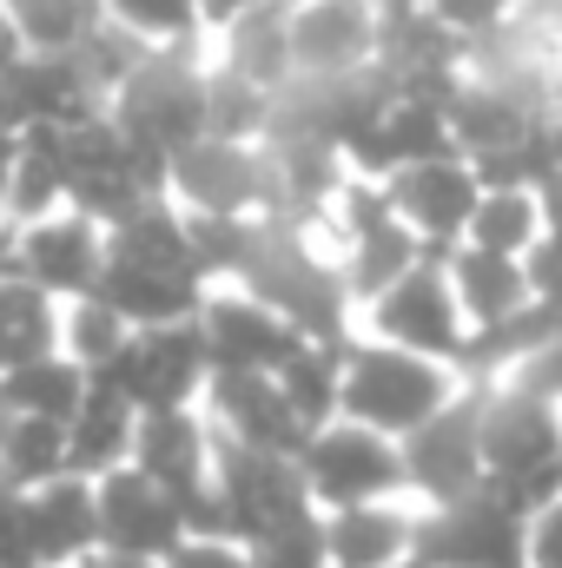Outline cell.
Returning a JSON list of instances; mask_svg holds the SVG:
<instances>
[{"instance_id":"obj_1","label":"cell","mask_w":562,"mask_h":568,"mask_svg":"<svg viewBox=\"0 0 562 568\" xmlns=\"http://www.w3.org/2000/svg\"><path fill=\"white\" fill-rule=\"evenodd\" d=\"M483 489L523 523L562 496V410L550 397L483 384Z\"/></svg>"},{"instance_id":"obj_2","label":"cell","mask_w":562,"mask_h":568,"mask_svg":"<svg viewBox=\"0 0 562 568\" xmlns=\"http://www.w3.org/2000/svg\"><path fill=\"white\" fill-rule=\"evenodd\" d=\"M463 390V377L436 357L398 351L384 337H351L344 344V384H338V417L364 424L378 436H411L418 424H430L450 397Z\"/></svg>"},{"instance_id":"obj_3","label":"cell","mask_w":562,"mask_h":568,"mask_svg":"<svg viewBox=\"0 0 562 568\" xmlns=\"http://www.w3.org/2000/svg\"><path fill=\"white\" fill-rule=\"evenodd\" d=\"M60 133V165H67V205L93 225H120L133 219L140 205L165 199V159L133 145L113 113H87L73 126H53Z\"/></svg>"},{"instance_id":"obj_4","label":"cell","mask_w":562,"mask_h":568,"mask_svg":"<svg viewBox=\"0 0 562 568\" xmlns=\"http://www.w3.org/2000/svg\"><path fill=\"white\" fill-rule=\"evenodd\" d=\"M239 291H252L259 304H272L298 337H351V291L338 258H318L311 239L298 225H259L252 265L239 272Z\"/></svg>"},{"instance_id":"obj_5","label":"cell","mask_w":562,"mask_h":568,"mask_svg":"<svg viewBox=\"0 0 562 568\" xmlns=\"http://www.w3.org/2000/svg\"><path fill=\"white\" fill-rule=\"evenodd\" d=\"M107 113H113V126L127 140L159 152V159L192 145L205 133V60H199V47H152L120 80Z\"/></svg>"},{"instance_id":"obj_6","label":"cell","mask_w":562,"mask_h":568,"mask_svg":"<svg viewBox=\"0 0 562 568\" xmlns=\"http://www.w3.org/2000/svg\"><path fill=\"white\" fill-rule=\"evenodd\" d=\"M212 496L225 509V542H239V549L265 542L272 529L298 523V516H311V496H304V476L291 456L245 449L219 429H212Z\"/></svg>"},{"instance_id":"obj_7","label":"cell","mask_w":562,"mask_h":568,"mask_svg":"<svg viewBox=\"0 0 562 568\" xmlns=\"http://www.w3.org/2000/svg\"><path fill=\"white\" fill-rule=\"evenodd\" d=\"M298 476H304V496L311 509H351V503H391L404 489V456L391 436L364 424H318L304 436V449L291 456Z\"/></svg>"},{"instance_id":"obj_8","label":"cell","mask_w":562,"mask_h":568,"mask_svg":"<svg viewBox=\"0 0 562 568\" xmlns=\"http://www.w3.org/2000/svg\"><path fill=\"white\" fill-rule=\"evenodd\" d=\"M212 377V351H205V331L199 317L185 324H152V331H133L107 371H93V384L120 390L133 410H179L205 390Z\"/></svg>"},{"instance_id":"obj_9","label":"cell","mask_w":562,"mask_h":568,"mask_svg":"<svg viewBox=\"0 0 562 568\" xmlns=\"http://www.w3.org/2000/svg\"><path fill=\"white\" fill-rule=\"evenodd\" d=\"M404 456V489H418L430 509L463 503L483 489V384H463L430 424L398 436Z\"/></svg>"},{"instance_id":"obj_10","label":"cell","mask_w":562,"mask_h":568,"mask_svg":"<svg viewBox=\"0 0 562 568\" xmlns=\"http://www.w3.org/2000/svg\"><path fill=\"white\" fill-rule=\"evenodd\" d=\"M411 556L423 568H523L530 562V523L516 509H503L490 489H476L463 503L418 516Z\"/></svg>"},{"instance_id":"obj_11","label":"cell","mask_w":562,"mask_h":568,"mask_svg":"<svg viewBox=\"0 0 562 568\" xmlns=\"http://www.w3.org/2000/svg\"><path fill=\"white\" fill-rule=\"evenodd\" d=\"M265 145L212 140L199 133L165 159V199L185 212H219V219H265Z\"/></svg>"},{"instance_id":"obj_12","label":"cell","mask_w":562,"mask_h":568,"mask_svg":"<svg viewBox=\"0 0 562 568\" xmlns=\"http://www.w3.org/2000/svg\"><path fill=\"white\" fill-rule=\"evenodd\" d=\"M364 311H371V337H384L398 351H418V357H436V364H456V351L470 337V324L456 311V291H450L436 258L411 265L391 291H378Z\"/></svg>"},{"instance_id":"obj_13","label":"cell","mask_w":562,"mask_h":568,"mask_svg":"<svg viewBox=\"0 0 562 568\" xmlns=\"http://www.w3.org/2000/svg\"><path fill=\"white\" fill-rule=\"evenodd\" d=\"M384 199H391L398 225H411V232L423 239V252H430V258H450V245H463V225H470V212H476L483 185H476L470 159H463V152H450V159L398 165V172L384 179Z\"/></svg>"},{"instance_id":"obj_14","label":"cell","mask_w":562,"mask_h":568,"mask_svg":"<svg viewBox=\"0 0 562 568\" xmlns=\"http://www.w3.org/2000/svg\"><path fill=\"white\" fill-rule=\"evenodd\" d=\"M13 272L27 284H40L53 304H73V297H93V284L107 272V225L80 219L73 205L20 225L13 239Z\"/></svg>"},{"instance_id":"obj_15","label":"cell","mask_w":562,"mask_h":568,"mask_svg":"<svg viewBox=\"0 0 562 568\" xmlns=\"http://www.w3.org/2000/svg\"><path fill=\"white\" fill-rule=\"evenodd\" d=\"M93 509H100V549L165 562V556L185 542V509H179L152 476H140L133 463L93 476Z\"/></svg>"},{"instance_id":"obj_16","label":"cell","mask_w":562,"mask_h":568,"mask_svg":"<svg viewBox=\"0 0 562 568\" xmlns=\"http://www.w3.org/2000/svg\"><path fill=\"white\" fill-rule=\"evenodd\" d=\"M199 397L212 404V417H205V424L219 429V436H232V443H245V449L298 456V449H304V436H311V424L284 404V390L265 377V371H212Z\"/></svg>"},{"instance_id":"obj_17","label":"cell","mask_w":562,"mask_h":568,"mask_svg":"<svg viewBox=\"0 0 562 568\" xmlns=\"http://www.w3.org/2000/svg\"><path fill=\"white\" fill-rule=\"evenodd\" d=\"M199 331H205L212 371H265L272 377L284 357L304 344L272 304H259L252 291H219V284L199 304Z\"/></svg>"},{"instance_id":"obj_18","label":"cell","mask_w":562,"mask_h":568,"mask_svg":"<svg viewBox=\"0 0 562 568\" xmlns=\"http://www.w3.org/2000/svg\"><path fill=\"white\" fill-rule=\"evenodd\" d=\"M378 53L371 0H291V73H358Z\"/></svg>"},{"instance_id":"obj_19","label":"cell","mask_w":562,"mask_h":568,"mask_svg":"<svg viewBox=\"0 0 562 568\" xmlns=\"http://www.w3.org/2000/svg\"><path fill=\"white\" fill-rule=\"evenodd\" d=\"M0 87H7L20 126H73L87 113H107V100L93 93V80L80 73L73 53H33V47H20L0 67Z\"/></svg>"},{"instance_id":"obj_20","label":"cell","mask_w":562,"mask_h":568,"mask_svg":"<svg viewBox=\"0 0 562 568\" xmlns=\"http://www.w3.org/2000/svg\"><path fill=\"white\" fill-rule=\"evenodd\" d=\"M20 516H27L33 568H73L100 549V509L87 476H53L40 489H20Z\"/></svg>"},{"instance_id":"obj_21","label":"cell","mask_w":562,"mask_h":568,"mask_svg":"<svg viewBox=\"0 0 562 568\" xmlns=\"http://www.w3.org/2000/svg\"><path fill=\"white\" fill-rule=\"evenodd\" d=\"M324 523V562L331 568H391L411 556L418 516L391 503H351V509H318Z\"/></svg>"},{"instance_id":"obj_22","label":"cell","mask_w":562,"mask_h":568,"mask_svg":"<svg viewBox=\"0 0 562 568\" xmlns=\"http://www.w3.org/2000/svg\"><path fill=\"white\" fill-rule=\"evenodd\" d=\"M443 278L456 291V311L470 331L483 324H503L530 304V278H523V258H503V252H483V245H450L443 258Z\"/></svg>"},{"instance_id":"obj_23","label":"cell","mask_w":562,"mask_h":568,"mask_svg":"<svg viewBox=\"0 0 562 568\" xmlns=\"http://www.w3.org/2000/svg\"><path fill=\"white\" fill-rule=\"evenodd\" d=\"M205 291H212V284L172 278V272H145V265H127V258H107V272H100V284H93V297H100V304H113L133 331L199 317Z\"/></svg>"},{"instance_id":"obj_24","label":"cell","mask_w":562,"mask_h":568,"mask_svg":"<svg viewBox=\"0 0 562 568\" xmlns=\"http://www.w3.org/2000/svg\"><path fill=\"white\" fill-rule=\"evenodd\" d=\"M219 40H225V60L219 67L245 73L252 87L279 93L284 80H291V0H245L219 27Z\"/></svg>"},{"instance_id":"obj_25","label":"cell","mask_w":562,"mask_h":568,"mask_svg":"<svg viewBox=\"0 0 562 568\" xmlns=\"http://www.w3.org/2000/svg\"><path fill=\"white\" fill-rule=\"evenodd\" d=\"M133 424H140V410L120 390H107V384L87 377V397L67 417V476H87L93 483V476L120 469L133 456Z\"/></svg>"},{"instance_id":"obj_26","label":"cell","mask_w":562,"mask_h":568,"mask_svg":"<svg viewBox=\"0 0 562 568\" xmlns=\"http://www.w3.org/2000/svg\"><path fill=\"white\" fill-rule=\"evenodd\" d=\"M443 120H450V140L463 159H476V152H496V145H516L543 113L536 106H523L516 93H503V87H490V80H476V73H463V87L450 93V106H443Z\"/></svg>"},{"instance_id":"obj_27","label":"cell","mask_w":562,"mask_h":568,"mask_svg":"<svg viewBox=\"0 0 562 568\" xmlns=\"http://www.w3.org/2000/svg\"><path fill=\"white\" fill-rule=\"evenodd\" d=\"M60 205H67L60 133H53V126H20L7 185H0V212H7L13 225H33V219H47V212H60Z\"/></svg>"},{"instance_id":"obj_28","label":"cell","mask_w":562,"mask_h":568,"mask_svg":"<svg viewBox=\"0 0 562 568\" xmlns=\"http://www.w3.org/2000/svg\"><path fill=\"white\" fill-rule=\"evenodd\" d=\"M107 258H127V265H145V272H172V278H199V265H192V232H185V212H179L172 199H152L133 219H120V225L107 232Z\"/></svg>"},{"instance_id":"obj_29","label":"cell","mask_w":562,"mask_h":568,"mask_svg":"<svg viewBox=\"0 0 562 568\" xmlns=\"http://www.w3.org/2000/svg\"><path fill=\"white\" fill-rule=\"evenodd\" d=\"M430 252H423V239L411 225H398V219H384L378 232H358V239H344V258H338V272H344V291H351V304L364 311L378 291H391V284L404 278L411 265H423ZM443 265V258H436Z\"/></svg>"},{"instance_id":"obj_30","label":"cell","mask_w":562,"mask_h":568,"mask_svg":"<svg viewBox=\"0 0 562 568\" xmlns=\"http://www.w3.org/2000/svg\"><path fill=\"white\" fill-rule=\"evenodd\" d=\"M80 397H87V371L73 357H60V351L0 371V417H53V424H67L80 410Z\"/></svg>"},{"instance_id":"obj_31","label":"cell","mask_w":562,"mask_h":568,"mask_svg":"<svg viewBox=\"0 0 562 568\" xmlns=\"http://www.w3.org/2000/svg\"><path fill=\"white\" fill-rule=\"evenodd\" d=\"M344 344L351 337H304L291 357H284L279 371H272V384L284 390V404L304 417V424H331L338 417V384H344Z\"/></svg>"},{"instance_id":"obj_32","label":"cell","mask_w":562,"mask_h":568,"mask_svg":"<svg viewBox=\"0 0 562 568\" xmlns=\"http://www.w3.org/2000/svg\"><path fill=\"white\" fill-rule=\"evenodd\" d=\"M47 351H60V304L20 272H0V371L33 364Z\"/></svg>"},{"instance_id":"obj_33","label":"cell","mask_w":562,"mask_h":568,"mask_svg":"<svg viewBox=\"0 0 562 568\" xmlns=\"http://www.w3.org/2000/svg\"><path fill=\"white\" fill-rule=\"evenodd\" d=\"M53 476H67V424L7 417V429H0V483L7 489H40Z\"/></svg>"},{"instance_id":"obj_34","label":"cell","mask_w":562,"mask_h":568,"mask_svg":"<svg viewBox=\"0 0 562 568\" xmlns=\"http://www.w3.org/2000/svg\"><path fill=\"white\" fill-rule=\"evenodd\" d=\"M0 13L13 20L20 47H33V53H67V47H80V40L107 20V0H0Z\"/></svg>"},{"instance_id":"obj_35","label":"cell","mask_w":562,"mask_h":568,"mask_svg":"<svg viewBox=\"0 0 562 568\" xmlns=\"http://www.w3.org/2000/svg\"><path fill=\"white\" fill-rule=\"evenodd\" d=\"M536 239H543V212H536V192H523V185L483 192L470 225H463V245H483V252H503V258H523Z\"/></svg>"},{"instance_id":"obj_36","label":"cell","mask_w":562,"mask_h":568,"mask_svg":"<svg viewBox=\"0 0 562 568\" xmlns=\"http://www.w3.org/2000/svg\"><path fill=\"white\" fill-rule=\"evenodd\" d=\"M265 120H272V93L252 87L245 73L232 67H205V133L212 140H265Z\"/></svg>"},{"instance_id":"obj_37","label":"cell","mask_w":562,"mask_h":568,"mask_svg":"<svg viewBox=\"0 0 562 568\" xmlns=\"http://www.w3.org/2000/svg\"><path fill=\"white\" fill-rule=\"evenodd\" d=\"M127 337H133V324H127L113 304H100V297H73V304H60V357H73L87 377L107 371L113 351H120Z\"/></svg>"},{"instance_id":"obj_38","label":"cell","mask_w":562,"mask_h":568,"mask_svg":"<svg viewBox=\"0 0 562 568\" xmlns=\"http://www.w3.org/2000/svg\"><path fill=\"white\" fill-rule=\"evenodd\" d=\"M107 20L140 33L145 47H199L205 40L199 0H107Z\"/></svg>"},{"instance_id":"obj_39","label":"cell","mask_w":562,"mask_h":568,"mask_svg":"<svg viewBox=\"0 0 562 568\" xmlns=\"http://www.w3.org/2000/svg\"><path fill=\"white\" fill-rule=\"evenodd\" d=\"M67 53L80 60V73L93 80V93H100V100H113V93H120V80H127V73L140 67L152 47H145L140 33H127L120 20H100V27H93V33H87L80 47H67Z\"/></svg>"},{"instance_id":"obj_40","label":"cell","mask_w":562,"mask_h":568,"mask_svg":"<svg viewBox=\"0 0 562 568\" xmlns=\"http://www.w3.org/2000/svg\"><path fill=\"white\" fill-rule=\"evenodd\" d=\"M245 556H252V568H324V523H318V509L298 516V523H284V529H272Z\"/></svg>"},{"instance_id":"obj_41","label":"cell","mask_w":562,"mask_h":568,"mask_svg":"<svg viewBox=\"0 0 562 568\" xmlns=\"http://www.w3.org/2000/svg\"><path fill=\"white\" fill-rule=\"evenodd\" d=\"M430 13H436L443 27H456L463 40H483V33H496V27L516 13V0H430Z\"/></svg>"},{"instance_id":"obj_42","label":"cell","mask_w":562,"mask_h":568,"mask_svg":"<svg viewBox=\"0 0 562 568\" xmlns=\"http://www.w3.org/2000/svg\"><path fill=\"white\" fill-rule=\"evenodd\" d=\"M523 278H530V297L536 304H556L562 311V239H536L523 252Z\"/></svg>"},{"instance_id":"obj_43","label":"cell","mask_w":562,"mask_h":568,"mask_svg":"<svg viewBox=\"0 0 562 568\" xmlns=\"http://www.w3.org/2000/svg\"><path fill=\"white\" fill-rule=\"evenodd\" d=\"M165 568H252V556L239 549V542H212V536H185L172 556H165Z\"/></svg>"},{"instance_id":"obj_44","label":"cell","mask_w":562,"mask_h":568,"mask_svg":"<svg viewBox=\"0 0 562 568\" xmlns=\"http://www.w3.org/2000/svg\"><path fill=\"white\" fill-rule=\"evenodd\" d=\"M523 568H562V503L530 516V562Z\"/></svg>"},{"instance_id":"obj_45","label":"cell","mask_w":562,"mask_h":568,"mask_svg":"<svg viewBox=\"0 0 562 568\" xmlns=\"http://www.w3.org/2000/svg\"><path fill=\"white\" fill-rule=\"evenodd\" d=\"M536 212H543V239H562V172L536 185Z\"/></svg>"},{"instance_id":"obj_46","label":"cell","mask_w":562,"mask_h":568,"mask_svg":"<svg viewBox=\"0 0 562 568\" xmlns=\"http://www.w3.org/2000/svg\"><path fill=\"white\" fill-rule=\"evenodd\" d=\"M73 568H165V562H145V556H120V549H93V556H80Z\"/></svg>"},{"instance_id":"obj_47","label":"cell","mask_w":562,"mask_h":568,"mask_svg":"<svg viewBox=\"0 0 562 568\" xmlns=\"http://www.w3.org/2000/svg\"><path fill=\"white\" fill-rule=\"evenodd\" d=\"M239 7H245V0H199V20H205V33H219V27H225Z\"/></svg>"},{"instance_id":"obj_48","label":"cell","mask_w":562,"mask_h":568,"mask_svg":"<svg viewBox=\"0 0 562 568\" xmlns=\"http://www.w3.org/2000/svg\"><path fill=\"white\" fill-rule=\"evenodd\" d=\"M13 239H20V225L0 212V272H13Z\"/></svg>"},{"instance_id":"obj_49","label":"cell","mask_w":562,"mask_h":568,"mask_svg":"<svg viewBox=\"0 0 562 568\" xmlns=\"http://www.w3.org/2000/svg\"><path fill=\"white\" fill-rule=\"evenodd\" d=\"M13 53H20V33H13V20H7V13H0V67H7V60H13Z\"/></svg>"},{"instance_id":"obj_50","label":"cell","mask_w":562,"mask_h":568,"mask_svg":"<svg viewBox=\"0 0 562 568\" xmlns=\"http://www.w3.org/2000/svg\"><path fill=\"white\" fill-rule=\"evenodd\" d=\"M13 145H20V133H0V185H7V165H13Z\"/></svg>"},{"instance_id":"obj_51","label":"cell","mask_w":562,"mask_h":568,"mask_svg":"<svg viewBox=\"0 0 562 568\" xmlns=\"http://www.w3.org/2000/svg\"><path fill=\"white\" fill-rule=\"evenodd\" d=\"M371 7H430V0H371Z\"/></svg>"},{"instance_id":"obj_52","label":"cell","mask_w":562,"mask_h":568,"mask_svg":"<svg viewBox=\"0 0 562 568\" xmlns=\"http://www.w3.org/2000/svg\"><path fill=\"white\" fill-rule=\"evenodd\" d=\"M391 568H423V562H418V556H404V562H391Z\"/></svg>"},{"instance_id":"obj_53","label":"cell","mask_w":562,"mask_h":568,"mask_svg":"<svg viewBox=\"0 0 562 568\" xmlns=\"http://www.w3.org/2000/svg\"><path fill=\"white\" fill-rule=\"evenodd\" d=\"M0 429H7V417H0Z\"/></svg>"},{"instance_id":"obj_54","label":"cell","mask_w":562,"mask_h":568,"mask_svg":"<svg viewBox=\"0 0 562 568\" xmlns=\"http://www.w3.org/2000/svg\"><path fill=\"white\" fill-rule=\"evenodd\" d=\"M324 568H331V562H324Z\"/></svg>"},{"instance_id":"obj_55","label":"cell","mask_w":562,"mask_h":568,"mask_svg":"<svg viewBox=\"0 0 562 568\" xmlns=\"http://www.w3.org/2000/svg\"><path fill=\"white\" fill-rule=\"evenodd\" d=\"M556 503H562V496H556Z\"/></svg>"},{"instance_id":"obj_56","label":"cell","mask_w":562,"mask_h":568,"mask_svg":"<svg viewBox=\"0 0 562 568\" xmlns=\"http://www.w3.org/2000/svg\"><path fill=\"white\" fill-rule=\"evenodd\" d=\"M556 113H562V106H556Z\"/></svg>"}]
</instances>
